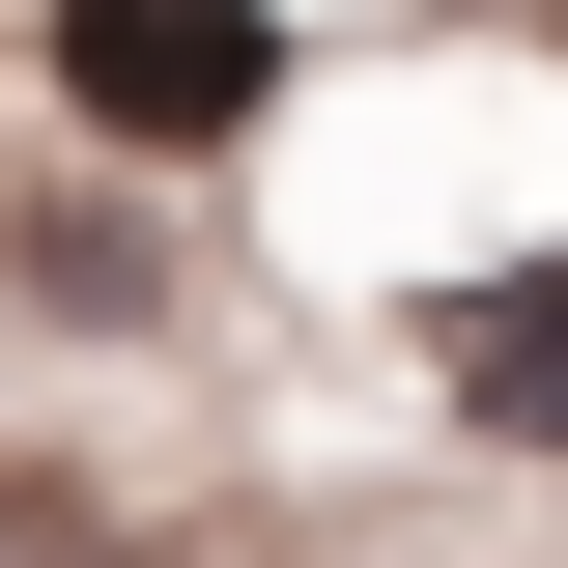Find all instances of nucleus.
Wrapping results in <instances>:
<instances>
[{
  "mask_svg": "<svg viewBox=\"0 0 568 568\" xmlns=\"http://www.w3.org/2000/svg\"><path fill=\"white\" fill-rule=\"evenodd\" d=\"M58 114L142 142V171H200V142L284 114V0H58Z\"/></svg>",
  "mask_w": 568,
  "mask_h": 568,
  "instance_id": "1",
  "label": "nucleus"
},
{
  "mask_svg": "<svg viewBox=\"0 0 568 568\" xmlns=\"http://www.w3.org/2000/svg\"><path fill=\"white\" fill-rule=\"evenodd\" d=\"M426 398L484 426V455H568V227L511 284H455V313H426Z\"/></svg>",
  "mask_w": 568,
  "mask_h": 568,
  "instance_id": "2",
  "label": "nucleus"
}]
</instances>
